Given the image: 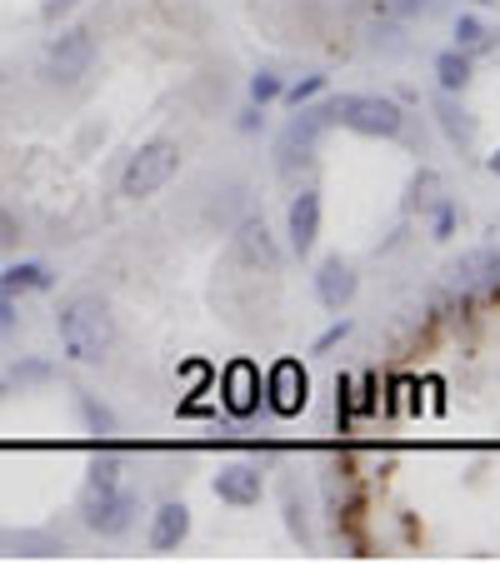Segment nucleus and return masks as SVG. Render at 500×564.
I'll return each mask as SVG.
<instances>
[{"label":"nucleus","instance_id":"nucleus-1","mask_svg":"<svg viewBox=\"0 0 500 564\" xmlns=\"http://www.w3.org/2000/svg\"><path fill=\"white\" fill-rule=\"evenodd\" d=\"M56 329H60V350L66 360L75 364H100L116 345V315L100 295H71L56 315Z\"/></svg>","mask_w":500,"mask_h":564},{"label":"nucleus","instance_id":"nucleus-2","mask_svg":"<svg viewBox=\"0 0 500 564\" xmlns=\"http://www.w3.org/2000/svg\"><path fill=\"white\" fill-rule=\"evenodd\" d=\"M331 120H341L356 135H370V141H395L405 130V110L391 95H335Z\"/></svg>","mask_w":500,"mask_h":564},{"label":"nucleus","instance_id":"nucleus-3","mask_svg":"<svg viewBox=\"0 0 500 564\" xmlns=\"http://www.w3.org/2000/svg\"><path fill=\"white\" fill-rule=\"evenodd\" d=\"M180 170V145L176 141H145L141 151L120 170V195L126 201H151L155 190H166L170 176Z\"/></svg>","mask_w":500,"mask_h":564},{"label":"nucleus","instance_id":"nucleus-4","mask_svg":"<svg viewBox=\"0 0 500 564\" xmlns=\"http://www.w3.org/2000/svg\"><path fill=\"white\" fill-rule=\"evenodd\" d=\"M331 125V106H310L281 130V145H275V170L281 180H296V165H306L316 155V141H321V130Z\"/></svg>","mask_w":500,"mask_h":564},{"label":"nucleus","instance_id":"nucleus-5","mask_svg":"<svg viewBox=\"0 0 500 564\" xmlns=\"http://www.w3.org/2000/svg\"><path fill=\"white\" fill-rule=\"evenodd\" d=\"M91 65H96V40H91L85 25L60 31V36L46 46V75L56 85H81L85 75H91Z\"/></svg>","mask_w":500,"mask_h":564},{"label":"nucleus","instance_id":"nucleus-6","mask_svg":"<svg viewBox=\"0 0 500 564\" xmlns=\"http://www.w3.org/2000/svg\"><path fill=\"white\" fill-rule=\"evenodd\" d=\"M135 494L131 490H85L81 494V519L85 529H96V535H106V540H116V535H126V529L135 525Z\"/></svg>","mask_w":500,"mask_h":564},{"label":"nucleus","instance_id":"nucleus-7","mask_svg":"<svg viewBox=\"0 0 500 564\" xmlns=\"http://www.w3.org/2000/svg\"><path fill=\"white\" fill-rule=\"evenodd\" d=\"M445 275H451V290H461V295L500 290V250H465Z\"/></svg>","mask_w":500,"mask_h":564},{"label":"nucleus","instance_id":"nucleus-8","mask_svg":"<svg viewBox=\"0 0 500 564\" xmlns=\"http://www.w3.org/2000/svg\"><path fill=\"white\" fill-rule=\"evenodd\" d=\"M265 494V475L261 465H250V459H236V465H221V475H215V500H226V505H261Z\"/></svg>","mask_w":500,"mask_h":564},{"label":"nucleus","instance_id":"nucleus-9","mask_svg":"<svg viewBox=\"0 0 500 564\" xmlns=\"http://www.w3.org/2000/svg\"><path fill=\"white\" fill-rule=\"evenodd\" d=\"M286 236H290V250H296L300 260L316 250V240H321V190H300L296 201H290Z\"/></svg>","mask_w":500,"mask_h":564},{"label":"nucleus","instance_id":"nucleus-10","mask_svg":"<svg viewBox=\"0 0 500 564\" xmlns=\"http://www.w3.org/2000/svg\"><path fill=\"white\" fill-rule=\"evenodd\" d=\"M306 395H310V380H306V364L300 360H281L271 370V405L275 415H300L306 410Z\"/></svg>","mask_w":500,"mask_h":564},{"label":"nucleus","instance_id":"nucleus-11","mask_svg":"<svg viewBox=\"0 0 500 564\" xmlns=\"http://www.w3.org/2000/svg\"><path fill=\"white\" fill-rule=\"evenodd\" d=\"M186 535H191V509L180 505V500H166V505L151 515V535H145V544H151L155 554H170L186 544Z\"/></svg>","mask_w":500,"mask_h":564},{"label":"nucleus","instance_id":"nucleus-12","mask_svg":"<svg viewBox=\"0 0 500 564\" xmlns=\"http://www.w3.org/2000/svg\"><path fill=\"white\" fill-rule=\"evenodd\" d=\"M236 255L246 260V265H261V271H275L281 265V245H275V236H271V225L265 220H240V230H236Z\"/></svg>","mask_w":500,"mask_h":564},{"label":"nucleus","instance_id":"nucleus-13","mask_svg":"<svg viewBox=\"0 0 500 564\" xmlns=\"http://www.w3.org/2000/svg\"><path fill=\"white\" fill-rule=\"evenodd\" d=\"M356 290H360V280H356V271H350L346 260H325L321 271H316V295H321V305L335 310V315L356 300Z\"/></svg>","mask_w":500,"mask_h":564},{"label":"nucleus","instance_id":"nucleus-14","mask_svg":"<svg viewBox=\"0 0 500 564\" xmlns=\"http://www.w3.org/2000/svg\"><path fill=\"white\" fill-rule=\"evenodd\" d=\"M226 405H230V415H255L261 410V375H255V364L250 360H236L226 370Z\"/></svg>","mask_w":500,"mask_h":564},{"label":"nucleus","instance_id":"nucleus-15","mask_svg":"<svg viewBox=\"0 0 500 564\" xmlns=\"http://www.w3.org/2000/svg\"><path fill=\"white\" fill-rule=\"evenodd\" d=\"M436 120H441V130H445V141L455 145V151H471L476 145V120L465 116V106H461V95H436Z\"/></svg>","mask_w":500,"mask_h":564},{"label":"nucleus","instance_id":"nucleus-16","mask_svg":"<svg viewBox=\"0 0 500 564\" xmlns=\"http://www.w3.org/2000/svg\"><path fill=\"white\" fill-rule=\"evenodd\" d=\"M56 285V275H50V265H40V260H21V265H11V271L0 275V295H15L21 300L25 290H50Z\"/></svg>","mask_w":500,"mask_h":564},{"label":"nucleus","instance_id":"nucleus-17","mask_svg":"<svg viewBox=\"0 0 500 564\" xmlns=\"http://www.w3.org/2000/svg\"><path fill=\"white\" fill-rule=\"evenodd\" d=\"M436 81H441L445 95H461L471 85V56L465 50H441L436 56Z\"/></svg>","mask_w":500,"mask_h":564},{"label":"nucleus","instance_id":"nucleus-18","mask_svg":"<svg viewBox=\"0 0 500 564\" xmlns=\"http://www.w3.org/2000/svg\"><path fill=\"white\" fill-rule=\"evenodd\" d=\"M490 46V25L480 21V15H461L455 21V50H465V56H476V50Z\"/></svg>","mask_w":500,"mask_h":564},{"label":"nucleus","instance_id":"nucleus-19","mask_svg":"<svg viewBox=\"0 0 500 564\" xmlns=\"http://www.w3.org/2000/svg\"><path fill=\"white\" fill-rule=\"evenodd\" d=\"M15 550L31 554V560H56V554H66V540H56V535H15Z\"/></svg>","mask_w":500,"mask_h":564},{"label":"nucleus","instance_id":"nucleus-20","mask_svg":"<svg viewBox=\"0 0 500 564\" xmlns=\"http://www.w3.org/2000/svg\"><path fill=\"white\" fill-rule=\"evenodd\" d=\"M85 490H120V459L116 455L91 459V484H85Z\"/></svg>","mask_w":500,"mask_h":564},{"label":"nucleus","instance_id":"nucleus-21","mask_svg":"<svg viewBox=\"0 0 500 564\" xmlns=\"http://www.w3.org/2000/svg\"><path fill=\"white\" fill-rule=\"evenodd\" d=\"M281 91H286V85H281V75L275 71H255L250 75V106H271V100H281Z\"/></svg>","mask_w":500,"mask_h":564},{"label":"nucleus","instance_id":"nucleus-22","mask_svg":"<svg viewBox=\"0 0 500 564\" xmlns=\"http://www.w3.org/2000/svg\"><path fill=\"white\" fill-rule=\"evenodd\" d=\"M325 91V75L321 71H316V75H300V81L296 85H286V91H281V95H286V106H310V100H316V95H321Z\"/></svg>","mask_w":500,"mask_h":564},{"label":"nucleus","instance_id":"nucleus-23","mask_svg":"<svg viewBox=\"0 0 500 564\" xmlns=\"http://www.w3.org/2000/svg\"><path fill=\"white\" fill-rule=\"evenodd\" d=\"M81 415H85V424H91L96 435H116V424H120V420L106 410V405L91 400V395H81Z\"/></svg>","mask_w":500,"mask_h":564},{"label":"nucleus","instance_id":"nucleus-24","mask_svg":"<svg viewBox=\"0 0 500 564\" xmlns=\"http://www.w3.org/2000/svg\"><path fill=\"white\" fill-rule=\"evenodd\" d=\"M286 529L300 544H310V525H306V509L296 505V490H286Z\"/></svg>","mask_w":500,"mask_h":564},{"label":"nucleus","instance_id":"nucleus-25","mask_svg":"<svg viewBox=\"0 0 500 564\" xmlns=\"http://www.w3.org/2000/svg\"><path fill=\"white\" fill-rule=\"evenodd\" d=\"M436 190H441V176H436V170H426V176L416 180V205H420V211H430V205L441 201Z\"/></svg>","mask_w":500,"mask_h":564},{"label":"nucleus","instance_id":"nucleus-26","mask_svg":"<svg viewBox=\"0 0 500 564\" xmlns=\"http://www.w3.org/2000/svg\"><path fill=\"white\" fill-rule=\"evenodd\" d=\"M451 230H455V205L436 201V240H451Z\"/></svg>","mask_w":500,"mask_h":564},{"label":"nucleus","instance_id":"nucleus-27","mask_svg":"<svg viewBox=\"0 0 500 564\" xmlns=\"http://www.w3.org/2000/svg\"><path fill=\"white\" fill-rule=\"evenodd\" d=\"M346 335H350V320H341V325H331V329H325V335H321V340H316V355H325V350H331V345H341V340H346Z\"/></svg>","mask_w":500,"mask_h":564},{"label":"nucleus","instance_id":"nucleus-28","mask_svg":"<svg viewBox=\"0 0 500 564\" xmlns=\"http://www.w3.org/2000/svg\"><path fill=\"white\" fill-rule=\"evenodd\" d=\"M15 240H21V230H15L11 215L0 211V255H5V250H15Z\"/></svg>","mask_w":500,"mask_h":564},{"label":"nucleus","instance_id":"nucleus-29","mask_svg":"<svg viewBox=\"0 0 500 564\" xmlns=\"http://www.w3.org/2000/svg\"><path fill=\"white\" fill-rule=\"evenodd\" d=\"M436 0H401V15H426Z\"/></svg>","mask_w":500,"mask_h":564},{"label":"nucleus","instance_id":"nucleus-30","mask_svg":"<svg viewBox=\"0 0 500 564\" xmlns=\"http://www.w3.org/2000/svg\"><path fill=\"white\" fill-rule=\"evenodd\" d=\"M66 5H75V0H50V15H56V11H66Z\"/></svg>","mask_w":500,"mask_h":564},{"label":"nucleus","instance_id":"nucleus-31","mask_svg":"<svg viewBox=\"0 0 500 564\" xmlns=\"http://www.w3.org/2000/svg\"><path fill=\"white\" fill-rule=\"evenodd\" d=\"M486 165H490V176H500V151H496V155H490V160H486Z\"/></svg>","mask_w":500,"mask_h":564},{"label":"nucleus","instance_id":"nucleus-32","mask_svg":"<svg viewBox=\"0 0 500 564\" xmlns=\"http://www.w3.org/2000/svg\"><path fill=\"white\" fill-rule=\"evenodd\" d=\"M0 400H5V380H0Z\"/></svg>","mask_w":500,"mask_h":564}]
</instances>
